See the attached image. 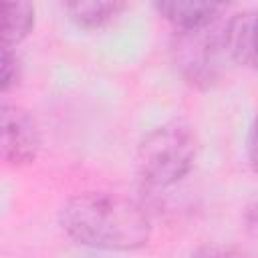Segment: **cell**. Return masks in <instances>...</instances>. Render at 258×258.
Wrapping results in <instances>:
<instances>
[{
    "label": "cell",
    "instance_id": "cell-8",
    "mask_svg": "<svg viewBox=\"0 0 258 258\" xmlns=\"http://www.w3.org/2000/svg\"><path fill=\"white\" fill-rule=\"evenodd\" d=\"M34 28V6L30 2L2 4V46L12 48Z\"/></svg>",
    "mask_w": 258,
    "mask_h": 258
},
{
    "label": "cell",
    "instance_id": "cell-5",
    "mask_svg": "<svg viewBox=\"0 0 258 258\" xmlns=\"http://www.w3.org/2000/svg\"><path fill=\"white\" fill-rule=\"evenodd\" d=\"M224 46L234 62L258 73V10H242L228 20Z\"/></svg>",
    "mask_w": 258,
    "mask_h": 258
},
{
    "label": "cell",
    "instance_id": "cell-11",
    "mask_svg": "<svg viewBox=\"0 0 258 258\" xmlns=\"http://www.w3.org/2000/svg\"><path fill=\"white\" fill-rule=\"evenodd\" d=\"M244 226H246V232L254 240H258V198H254L248 204V208L244 212Z\"/></svg>",
    "mask_w": 258,
    "mask_h": 258
},
{
    "label": "cell",
    "instance_id": "cell-4",
    "mask_svg": "<svg viewBox=\"0 0 258 258\" xmlns=\"http://www.w3.org/2000/svg\"><path fill=\"white\" fill-rule=\"evenodd\" d=\"M212 28V26H208ZM208 28L196 30V32H181L177 38V62L183 71V75L189 79V83H204L210 85L216 81V64H218V52L224 46V32L220 38L210 36Z\"/></svg>",
    "mask_w": 258,
    "mask_h": 258
},
{
    "label": "cell",
    "instance_id": "cell-6",
    "mask_svg": "<svg viewBox=\"0 0 258 258\" xmlns=\"http://www.w3.org/2000/svg\"><path fill=\"white\" fill-rule=\"evenodd\" d=\"M153 8L179 32H196L208 28L224 10L222 4L210 2H157Z\"/></svg>",
    "mask_w": 258,
    "mask_h": 258
},
{
    "label": "cell",
    "instance_id": "cell-10",
    "mask_svg": "<svg viewBox=\"0 0 258 258\" xmlns=\"http://www.w3.org/2000/svg\"><path fill=\"white\" fill-rule=\"evenodd\" d=\"M191 258H252L248 256L246 252L238 250V248H232V246H222V244H206V246H200Z\"/></svg>",
    "mask_w": 258,
    "mask_h": 258
},
{
    "label": "cell",
    "instance_id": "cell-3",
    "mask_svg": "<svg viewBox=\"0 0 258 258\" xmlns=\"http://www.w3.org/2000/svg\"><path fill=\"white\" fill-rule=\"evenodd\" d=\"M2 159L10 167H22L36 159L40 129L30 111L20 105L2 103Z\"/></svg>",
    "mask_w": 258,
    "mask_h": 258
},
{
    "label": "cell",
    "instance_id": "cell-9",
    "mask_svg": "<svg viewBox=\"0 0 258 258\" xmlns=\"http://www.w3.org/2000/svg\"><path fill=\"white\" fill-rule=\"evenodd\" d=\"M20 79V62L12 48L2 46V73H0V87L2 93H8Z\"/></svg>",
    "mask_w": 258,
    "mask_h": 258
},
{
    "label": "cell",
    "instance_id": "cell-12",
    "mask_svg": "<svg viewBox=\"0 0 258 258\" xmlns=\"http://www.w3.org/2000/svg\"><path fill=\"white\" fill-rule=\"evenodd\" d=\"M248 157H250V163L252 167L258 171V117L252 125V131H250V139H248Z\"/></svg>",
    "mask_w": 258,
    "mask_h": 258
},
{
    "label": "cell",
    "instance_id": "cell-7",
    "mask_svg": "<svg viewBox=\"0 0 258 258\" xmlns=\"http://www.w3.org/2000/svg\"><path fill=\"white\" fill-rule=\"evenodd\" d=\"M64 10L69 12L71 20L87 30H97L107 26L111 20H115L123 10L125 4L123 2H69L64 4Z\"/></svg>",
    "mask_w": 258,
    "mask_h": 258
},
{
    "label": "cell",
    "instance_id": "cell-2",
    "mask_svg": "<svg viewBox=\"0 0 258 258\" xmlns=\"http://www.w3.org/2000/svg\"><path fill=\"white\" fill-rule=\"evenodd\" d=\"M198 155L194 129L183 121H169L149 131L135 153V169L151 187H167L185 177Z\"/></svg>",
    "mask_w": 258,
    "mask_h": 258
},
{
    "label": "cell",
    "instance_id": "cell-1",
    "mask_svg": "<svg viewBox=\"0 0 258 258\" xmlns=\"http://www.w3.org/2000/svg\"><path fill=\"white\" fill-rule=\"evenodd\" d=\"M60 226L79 244L103 250H137L149 242L151 220L133 200L111 191H85L60 208Z\"/></svg>",
    "mask_w": 258,
    "mask_h": 258
}]
</instances>
